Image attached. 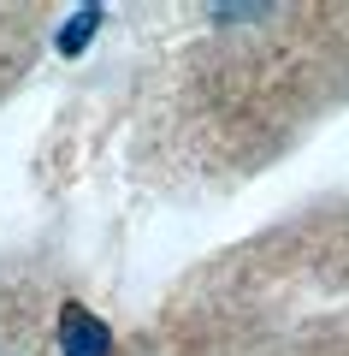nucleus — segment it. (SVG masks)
I'll return each mask as SVG.
<instances>
[{
  "label": "nucleus",
  "instance_id": "nucleus-2",
  "mask_svg": "<svg viewBox=\"0 0 349 356\" xmlns=\"http://www.w3.org/2000/svg\"><path fill=\"white\" fill-rule=\"evenodd\" d=\"M101 18H107L101 6H77V13H71V18L60 24V36H53V48H60L65 60H77V54H83L89 42L101 36Z\"/></svg>",
  "mask_w": 349,
  "mask_h": 356
},
{
  "label": "nucleus",
  "instance_id": "nucleus-1",
  "mask_svg": "<svg viewBox=\"0 0 349 356\" xmlns=\"http://www.w3.org/2000/svg\"><path fill=\"white\" fill-rule=\"evenodd\" d=\"M53 344H60V356H112V327L83 303H60Z\"/></svg>",
  "mask_w": 349,
  "mask_h": 356
},
{
  "label": "nucleus",
  "instance_id": "nucleus-3",
  "mask_svg": "<svg viewBox=\"0 0 349 356\" xmlns=\"http://www.w3.org/2000/svg\"><path fill=\"white\" fill-rule=\"evenodd\" d=\"M219 24H237V18H273V6H213Z\"/></svg>",
  "mask_w": 349,
  "mask_h": 356
}]
</instances>
